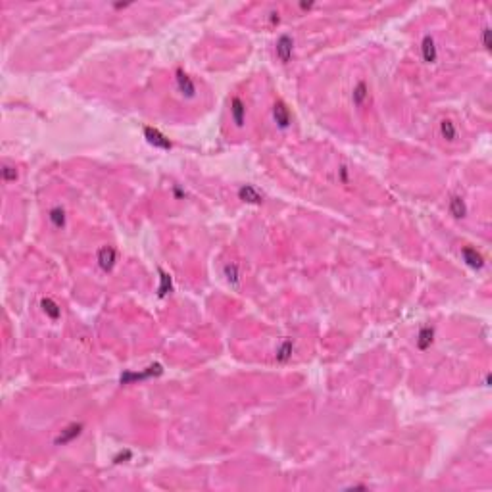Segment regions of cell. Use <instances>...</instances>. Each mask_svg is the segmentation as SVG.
I'll use <instances>...</instances> for the list:
<instances>
[{"label": "cell", "instance_id": "cell-1", "mask_svg": "<svg viewBox=\"0 0 492 492\" xmlns=\"http://www.w3.org/2000/svg\"><path fill=\"white\" fill-rule=\"evenodd\" d=\"M162 373H164L162 366L154 364V366H150V368H146L140 373H125V375H122V384H129L133 381H144V379H150V377H158Z\"/></svg>", "mask_w": 492, "mask_h": 492}, {"label": "cell", "instance_id": "cell-2", "mask_svg": "<svg viewBox=\"0 0 492 492\" xmlns=\"http://www.w3.org/2000/svg\"><path fill=\"white\" fill-rule=\"evenodd\" d=\"M144 136H146V140L152 144V146L162 148V150H172L173 148L172 140H170L166 135H162L160 131L154 129V127H144Z\"/></svg>", "mask_w": 492, "mask_h": 492}, {"label": "cell", "instance_id": "cell-3", "mask_svg": "<svg viewBox=\"0 0 492 492\" xmlns=\"http://www.w3.org/2000/svg\"><path fill=\"white\" fill-rule=\"evenodd\" d=\"M175 79H177V86H179L181 94L186 96V98H194V94H196V85H194V81L184 74L183 70H177Z\"/></svg>", "mask_w": 492, "mask_h": 492}, {"label": "cell", "instance_id": "cell-4", "mask_svg": "<svg viewBox=\"0 0 492 492\" xmlns=\"http://www.w3.org/2000/svg\"><path fill=\"white\" fill-rule=\"evenodd\" d=\"M292 52H294V40L288 35H283L277 40V56H279V60L283 64H288L290 58H292Z\"/></svg>", "mask_w": 492, "mask_h": 492}, {"label": "cell", "instance_id": "cell-5", "mask_svg": "<svg viewBox=\"0 0 492 492\" xmlns=\"http://www.w3.org/2000/svg\"><path fill=\"white\" fill-rule=\"evenodd\" d=\"M116 262H118V254H116V250H114L112 246L100 248L98 250V266L102 270L112 271L114 270V266H116Z\"/></svg>", "mask_w": 492, "mask_h": 492}, {"label": "cell", "instance_id": "cell-6", "mask_svg": "<svg viewBox=\"0 0 492 492\" xmlns=\"http://www.w3.org/2000/svg\"><path fill=\"white\" fill-rule=\"evenodd\" d=\"M462 258H464V262L468 264L469 268H473V270H482V268H484V258L480 256L475 248H471V246L462 248Z\"/></svg>", "mask_w": 492, "mask_h": 492}, {"label": "cell", "instance_id": "cell-7", "mask_svg": "<svg viewBox=\"0 0 492 492\" xmlns=\"http://www.w3.org/2000/svg\"><path fill=\"white\" fill-rule=\"evenodd\" d=\"M421 54H423V60L427 62V64H434L436 58H438L436 42H434V38L430 37V35L423 38V42H421Z\"/></svg>", "mask_w": 492, "mask_h": 492}, {"label": "cell", "instance_id": "cell-8", "mask_svg": "<svg viewBox=\"0 0 492 492\" xmlns=\"http://www.w3.org/2000/svg\"><path fill=\"white\" fill-rule=\"evenodd\" d=\"M231 118L236 127H244V120H246V106L244 102L234 96L233 102H231Z\"/></svg>", "mask_w": 492, "mask_h": 492}, {"label": "cell", "instance_id": "cell-9", "mask_svg": "<svg viewBox=\"0 0 492 492\" xmlns=\"http://www.w3.org/2000/svg\"><path fill=\"white\" fill-rule=\"evenodd\" d=\"M238 198H240L242 202H246V204H262V202H264V196L260 194L252 184L240 186V188H238Z\"/></svg>", "mask_w": 492, "mask_h": 492}, {"label": "cell", "instance_id": "cell-10", "mask_svg": "<svg viewBox=\"0 0 492 492\" xmlns=\"http://www.w3.org/2000/svg\"><path fill=\"white\" fill-rule=\"evenodd\" d=\"M273 118H275V122H277V125L281 127V129H286L288 125H290V112H288V108L284 106V102H277L275 104V108H273Z\"/></svg>", "mask_w": 492, "mask_h": 492}, {"label": "cell", "instance_id": "cell-11", "mask_svg": "<svg viewBox=\"0 0 492 492\" xmlns=\"http://www.w3.org/2000/svg\"><path fill=\"white\" fill-rule=\"evenodd\" d=\"M81 430H83V425H79V423H74V425H70L68 429H64L60 432V436L56 438V446H64V444L72 442L75 440L79 434H81Z\"/></svg>", "mask_w": 492, "mask_h": 492}, {"label": "cell", "instance_id": "cell-12", "mask_svg": "<svg viewBox=\"0 0 492 492\" xmlns=\"http://www.w3.org/2000/svg\"><path fill=\"white\" fill-rule=\"evenodd\" d=\"M434 340V329L432 327H423L418 334V348L419 350H429Z\"/></svg>", "mask_w": 492, "mask_h": 492}, {"label": "cell", "instance_id": "cell-13", "mask_svg": "<svg viewBox=\"0 0 492 492\" xmlns=\"http://www.w3.org/2000/svg\"><path fill=\"white\" fill-rule=\"evenodd\" d=\"M450 212H452V216L458 218V220H464L466 216H468V206H466V202H464V198L462 196H454L450 200Z\"/></svg>", "mask_w": 492, "mask_h": 492}, {"label": "cell", "instance_id": "cell-14", "mask_svg": "<svg viewBox=\"0 0 492 492\" xmlns=\"http://www.w3.org/2000/svg\"><path fill=\"white\" fill-rule=\"evenodd\" d=\"M40 306H42V312L48 316L50 320H60V314H62V310H60V306L52 300V298H44L42 302H40Z\"/></svg>", "mask_w": 492, "mask_h": 492}, {"label": "cell", "instance_id": "cell-15", "mask_svg": "<svg viewBox=\"0 0 492 492\" xmlns=\"http://www.w3.org/2000/svg\"><path fill=\"white\" fill-rule=\"evenodd\" d=\"M440 135L448 140V142H452L458 138V129H456V123L452 120H442L440 122Z\"/></svg>", "mask_w": 492, "mask_h": 492}, {"label": "cell", "instance_id": "cell-16", "mask_svg": "<svg viewBox=\"0 0 492 492\" xmlns=\"http://www.w3.org/2000/svg\"><path fill=\"white\" fill-rule=\"evenodd\" d=\"M292 352H294V342L290 340V338H286L283 344L279 346V350H277V362H288L290 358H292Z\"/></svg>", "mask_w": 492, "mask_h": 492}, {"label": "cell", "instance_id": "cell-17", "mask_svg": "<svg viewBox=\"0 0 492 492\" xmlns=\"http://www.w3.org/2000/svg\"><path fill=\"white\" fill-rule=\"evenodd\" d=\"M369 96V90H368V85L362 81V83H358L356 88H354V94H352V100H354V106H364V102L368 100Z\"/></svg>", "mask_w": 492, "mask_h": 492}, {"label": "cell", "instance_id": "cell-18", "mask_svg": "<svg viewBox=\"0 0 492 492\" xmlns=\"http://www.w3.org/2000/svg\"><path fill=\"white\" fill-rule=\"evenodd\" d=\"M223 275H225V279H227L231 284H234V286L240 283V273H238V266H236V264H227V266L223 268Z\"/></svg>", "mask_w": 492, "mask_h": 492}, {"label": "cell", "instance_id": "cell-19", "mask_svg": "<svg viewBox=\"0 0 492 492\" xmlns=\"http://www.w3.org/2000/svg\"><path fill=\"white\" fill-rule=\"evenodd\" d=\"M173 284H172V277L166 273V271L160 270V288H158V296L160 298H166V296L172 292Z\"/></svg>", "mask_w": 492, "mask_h": 492}, {"label": "cell", "instance_id": "cell-20", "mask_svg": "<svg viewBox=\"0 0 492 492\" xmlns=\"http://www.w3.org/2000/svg\"><path fill=\"white\" fill-rule=\"evenodd\" d=\"M48 220H50V223L56 227V229H62V227H66V212H64L62 208L50 210Z\"/></svg>", "mask_w": 492, "mask_h": 492}, {"label": "cell", "instance_id": "cell-21", "mask_svg": "<svg viewBox=\"0 0 492 492\" xmlns=\"http://www.w3.org/2000/svg\"><path fill=\"white\" fill-rule=\"evenodd\" d=\"M2 179H4L6 183H12V181H16V179H18V172H16V168H12V166H4V168H2Z\"/></svg>", "mask_w": 492, "mask_h": 492}, {"label": "cell", "instance_id": "cell-22", "mask_svg": "<svg viewBox=\"0 0 492 492\" xmlns=\"http://www.w3.org/2000/svg\"><path fill=\"white\" fill-rule=\"evenodd\" d=\"M488 35H490V29H488V27H484V29H482V44H484V48H486V50L490 48V40H488Z\"/></svg>", "mask_w": 492, "mask_h": 492}, {"label": "cell", "instance_id": "cell-23", "mask_svg": "<svg viewBox=\"0 0 492 492\" xmlns=\"http://www.w3.org/2000/svg\"><path fill=\"white\" fill-rule=\"evenodd\" d=\"M270 16H271V18H270V20H271V25H277V24H279V22H281V18H279V12H271Z\"/></svg>", "mask_w": 492, "mask_h": 492}, {"label": "cell", "instance_id": "cell-24", "mask_svg": "<svg viewBox=\"0 0 492 492\" xmlns=\"http://www.w3.org/2000/svg\"><path fill=\"white\" fill-rule=\"evenodd\" d=\"M129 458H131V452H125V454L116 458V464H122V460H129Z\"/></svg>", "mask_w": 492, "mask_h": 492}, {"label": "cell", "instance_id": "cell-25", "mask_svg": "<svg viewBox=\"0 0 492 492\" xmlns=\"http://www.w3.org/2000/svg\"><path fill=\"white\" fill-rule=\"evenodd\" d=\"M340 177H342V181H348V170L346 168H340Z\"/></svg>", "mask_w": 492, "mask_h": 492}, {"label": "cell", "instance_id": "cell-26", "mask_svg": "<svg viewBox=\"0 0 492 492\" xmlns=\"http://www.w3.org/2000/svg\"><path fill=\"white\" fill-rule=\"evenodd\" d=\"M312 6H314V2H302V4H300V8H302V10H310Z\"/></svg>", "mask_w": 492, "mask_h": 492}]
</instances>
